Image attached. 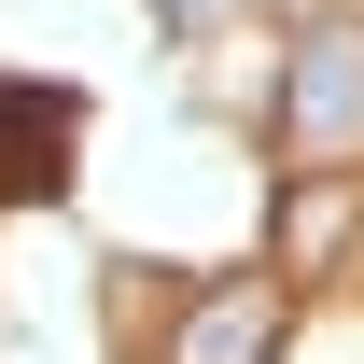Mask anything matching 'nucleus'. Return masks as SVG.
<instances>
[{"instance_id":"obj_1","label":"nucleus","mask_w":364,"mask_h":364,"mask_svg":"<svg viewBox=\"0 0 364 364\" xmlns=\"http://www.w3.org/2000/svg\"><path fill=\"white\" fill-rule=\"evenodd\" d=\"M280 127H294V154H309V168L364 154V28H350V14H322L309 43H294V85H280Z\"/></svg>"},{"instance_id":"obj_2","label":"nucleus","mask_w":364,"mask_h":364,"mask_svg":"<svg viewBox=\"0 0 364 364\" xmlns=\"http://www.w3.org/2000/svg\"><path fill=\"white\" fill-rule=\"evenodd\" d=\"M267 350H280V294H267V280L196 294V309H182V336H168V364H267Z\"/></svg>"},{"instance_id":"obj_3","label":"nucleus","mask_w":364,"mask_h":364,"mask_svg":"<svg viewBox=\"0 0 364 364\" xmlns=\"http://www.w3.org/2000/svg\"><path fill=\"white\" fill-rule=\"evenodd\" d=\"M168 14H182V28H196V14H225V0H168Z\"/></svg>"}]
</instances>
